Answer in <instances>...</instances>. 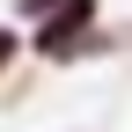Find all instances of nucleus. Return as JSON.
Instances as JSON below:
<instances>
[{
    "mask_svg": "<svg viewBox=\"0 0 132 132\" xmlns=\"http://www.w3.org/2000/svg\"><path fill=\"white\" fill-rule=\"evenodd\" d=\"M95 22H103V0H59L52 15H37V37H29L37 66H73V59H88Z\"/></svg>",
    "mask_w": 132,
    "mask_h": 132,
    "instance_id": "f257e3e1",
    "label": "nucleus"
},
{
    "mask_svg": "<svg viewBox=\"0 0 132 132\" xmlns=\"http://www.w3.org/2000/svg\"><path fill=\"white\" fill-rule=\"evenodd\" d=\"M59 0H7V22H37V15H52Z\"/></svg>",
    "mask_w": 132,
    "mask_h": 132,
    "instance_id": "f03ea898",
    "label": "nucleus"
},
{
    "mask_svg": "<svg viewBox=\"0 0 132 132\" xmlns=\"http://www.w3.org/2000/svg\"><path fill=\"white\" fill-rule=\"evenodd\" d=\"M15 59H22V37H15V22H0V81H7Z\"/></svg>",
    "mask_w": 132,
    "mask_h": 132,
    "instance_id": "7ed1b4c3",
    "label": "nucleus"
}]
</instances>
